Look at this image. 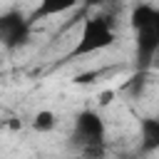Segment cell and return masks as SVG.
Listing matches in <instances>:
<instances>
[{
    "label": "cell",
    "instance_id": "cell-9",
    "mask_svg": "<svg viewBox=\"0 0 159 159\" xmlns=\"http://www.w3.org/2000/svg\"><path fill=\"white\" fill-rule=\"evenodd\" d=\"M104 2H109V0H84L87 7H99V5H104Z\"/></svg>",
    "mask_w": 159,
    "mask_h": 159
},
{
    "label": "cell",
    "instance_id": "cell-6",
    "mask_svg": "<svg viewBox=\"0 0 159 159\" xmlns=\"http://www.w3.org/2000/svg\"><path fill=\"white\" fill-rule=\"evenodd\" d=\"M80 5V0H40L37 7L30 12V22L35 25L37 20H45V17H55V15H65L70 10H75Z\"/></svg>",
    "mask_w": 159,
    "mask_h": 159
},
{
    "label": "cell",
    "instance_id": "cell-2",
    "mask_svg": "<svg viewBox=\"0 0 159 159\" xmlns=\"http://www.w3.org/2000/svg\"><path fill=\"white\" fill-rule=\"evenodd\" d=\"M117 40V32H114V25L107 15H87L82 20V30H80V37L75 42V47L67 52V62L77 60V57H87V55H94V52H102L107 47H112Z\"/></svg>",
    "mask_w": 159,
    "mask_h": 159
},
{
    "label": "cell",
    "instance_id": "cell-4",
    "mask_svg": "<svg viewBox=\"0 0 159 159\" xmlns=\"http://www.w3.org/2000/svg\"><path fill=\"white\" fill-rule=\"evenodd\" d=\"M32 32V22L30 15H25L17 7H10L5 12H0V47L5 50H20L27 45Z\"/></svg>",
    "mask_w": 159,
    "mask_h": 159
},
{
    "label": "cell",
    "instance_id": "cell-1",
    "mask_svg": "<svg viewBox=\"0 0 159 159\" xmlns=\"http://www.w3.org/2000/svg\"><path fill=\"white\" fill-rule=\"evenodd\" d=\"M129 25L134 35V65L144 75L159 55V7L149 2H137L129 12Z\"/></svg>",
    "mask_w": 159,
    "mask_h": 159
},
{
    "label": "cell",
    "instance_id": "cell-5",
    "mask_svg": "<svg viewBox=\"0 0 159 159\" xmlns=\"http://www.w3.org/2000/svg\"><path fill=\"white\" fill-rule=\"evenodd\" d=\"M159 152V117H139V154Z\"/></svg>",
    "mask_w": 159,
    "mask_h": 159
},
{
    "label": "cell",
    "instance_id": "cell-7",
    "mask_svg": "<svg viewBox=\"0 0 159 159\" xmlns=\"http://www.w3.org/2000/svg\"><path fill=\"white\" fill-rule=\"evenodd\" d=\"M30 127H32L35 132H40V134H47V132H52V129L57 127V114H55L52 109H40V112L32 114Z\"/></svg>",
    "mask_w": 159,
    "mask_h": 159
},
{
    "label": "cell",
    "instance_id": "cell-3",
    "mask_svg": "<svg viewBox=\"0 0 159 159\" xmlns=\"http://www.w3.org/2000/svg\"><path fill=\"white\" fill-rule=\"evenodd\" d=\"M70 142L80 152L107 144V122H104V117L97 109H82V112H77L75 119H72Z\"/></svg>",
    "mask_w": 159,
    "mask_h": 159
},
{
    "label": "cell",
    "instance_id": "cell-8",
    "mask_svg": "<svg viewBox=\"0 0 159 159\" xmlns=\"http://www.w3.org/2000/svg\"><path fill=\"white\" fill-rule=\"evenodd\" d=\"M84 159H104L107 157V144H102V147H92V149H84V152H80Z\"/></svg>",
    "mask_w": 159,
    "mask_h": 159
}]
</instances>
